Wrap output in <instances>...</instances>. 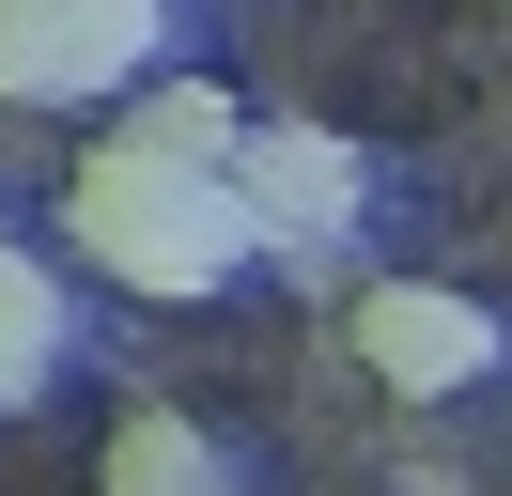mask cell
<instances>
[{
    "label": "cell",
    "mask_w": 512,
    "mask_h": 496,
    "mask_svg": "<svg viewBox=\"0 0 512 496\" xmlns=\"http://www.w3.org/2000/svg\"><path fill=\"white\" fill-rule=\"evenodd\" d=\"M125 140H140V155H187V171H233V155H249V124H233L218 78H140Z\"/></svg>",
    "instance_id": "5b68a950"
},
{
    "label": "cell",
    "mask_w": 512,
    "mask_h": 496,
    "mask_svg": "<svg viewBox=\"0 0 512 496\" xmlns=\"http://www.w3.org/2000/svg\"><path fill=\"white\" fill-rule=\"evenodd\" d=\"M156 78V0H0V109H78Z\"/></svg>",
    "instance_id": "7a4b0ae2"
},
{
    "label": "cell",
    "mask_w": 512,
    "mask_h": 496,
    "mask_svg": "<svg viewBox=\"0 0 512 496\" xmlns=\"http://www.w3.org/2000/svg\"><path fill=\"white\" fill-rule=\"evenodd\" d=\"M357 357H373V388L450 403V388L497 372V310L450 295V279H373V295H357Z\"/></svg>",
    "instance_id": "277c9868"
},
{
    "label": "cell",
    "mask_w": 512,
    "mask_h": 496,
    "mask_svg": "<svg viewBox=\"0 0 512 496\" xmlns=\"http://www.w3.org/2000/svg\"><path fill=\"white\" fill-rule=\"evenodd\" d=\"M47 372H63V295L32 248H0V403H47Z\"/></svg>",
    "instance_id": "52a82bcc"
},
{
    "label": "cell",
    "mask_w": 512,
    "mask_h": 496,
    "mask_svg": "<svg viewBox=\"0 0 512 496\" xmlns=\"http://www.w3.org/2000/svg\"><path fill=\"white\" fill-rule=\"evenodd\" d=\"M63 233H78V264H109L125 295H218L264 248V217H249L233 171H187V155H140V140H78Z\"/></svg>",
    "instance_id": "6da1fadb"
},
{
    "label": "cell",
    "mask_w": 512,
    "mask_h": 496,
    "mask_svg": "<svg viewBox=\"0 0 512 496\" xmlns=\"http://www.w3.org/2000/svg\"><path fill=\"white\" fill-rule=\"evenodd\" d=\"M233 186H249V217H264V248H280V264H326V248L357 233V202H373V171H357L342 124H249Z\"/></svg>",
    "instance_id": "3957f363"
},
{
    "label": "cell",
    "mask_w": 512,
    "mask_h": 496,
    "mask_svg": "<svg viewBox=\"0 0 512 496\" xmlns=\"http://www.w3.org/2000/svg\"><path fill=\"white\" fill-rule=\"evenodd\" d=\"M109 496H218V450H202V419H171V403L109 419Z\"/></svg>",
    "instance_id": "8992f818"
}]
</instances>
